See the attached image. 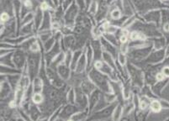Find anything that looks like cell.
<instances>
[{
  "instance_id": "obj_8",
  "label": "cell",
  "mask_w": 169,
  "mask_h": 121,
  "mask_svg": "<svg viewBox=\"0 0 169 121\" xmlns=\"http://www.w3.org/2000/svg\"><path fill=\"white\" fill-rule=\"evenodd\" d=\"M119 61H120L122 65L125 64V57L124 56L123 54L119 55Z\"/></svg>"
},
{
  "instance_id": "obj_17",
  "label": "cell",
  "mask_w": 169,
  "mask_h": 121,
  "mask_svg": "<svg viewBox=\"0 0 169 121\" xmlns=\"http://www.w3.org/2000/svg\"><path fill=\"white\" fill-rule=\"evenodd\" d=\"M162 1H167V0H162Z\"/></svg>"
},
{
  "instance_id": "obj_3",
  "label": "cell",
  "mask_w": 169,
  "mask_h": 121,
  "mask_svg": "<svg viewBox=\"0 0 169 121\" xmlns=\"http://www.w3.org/2000/svg\"><path fill=\"white\" fill-rule=\"evenodd\" d=\"M121 114H122V108H121L120 106H118L115 108V110L114 111V114H113V120H114V121L119 120V119L121 116Z\"/></svg>"
},
{
  "instance_id": "obj_4",
  "label": "cell",
  "mask_w": 169,
  "mask_h": 121,
  "mask_svg": "<svg viewBox=\"0 0 169 121\" xmlns=\"http://www.w3.org/2000/svg\"><path fill=\"white\" fill-rule=\"evenodd\" d=\"M32 99L34 101V103L35 104H41L43 101V96L41 93H35L32 97Z\"/></svg>"
},
{
  "instance_id": "obj_12",
  "label": "cell",
  "mask_w": 169,
  "mask_h": 121,
  "mask_svg": "<svg viewBox=\"0 0 169 121\" xmlns=\"http://www.w3.org/2000/svg\"><path fill=\"white\" fill-rule=\"evenodd\" d=\"M68 100H69L70 102H72V100H73V101L74 100V93H73V91H71V92H69V95H68Z\"/></svg>"
},
{
  "instance_id": "obj_2",
  "label": "cell",
  "mask_w": 169,
  "mask_h": 121,
  "mask_svg": "<svg viewBox=\"0 0 169 121\" xmlns=\"http://www.w3.org/2000/svg\"><path fill=\"white\" fill-rule=\"evenodd\" d=\"M151 108L152 110L155 112V113H157V112H160L162 110V105L161 104L156 101V100H154L151 103Z\"/></svg>"
},
{
  "instance_id": "obj_7",
  "label": "cell",
  "mask_w": 169,
  "mask_h": 121,
  "mask_svg": "<svg viewBox=\"0 0 169 121\" xmlns=\"http://www.w3.org/2000/svg\"><path fill=\"white\" fill-rule=\"evenodd\" d=\"M120 11H119L118 9H115V10H114V11H113V13H112L111 16H112V18H113L114 19H119V18H120Z\"/></svg>"
},
{
  "instance_id": "obj_5",
  "label": "cell",
  "mask_w": 169,
  "mask_h": 121,
  "mask_svg": "<svg viewBox=\"0 0 169 121\" xmlns=\"http://www.w3.org/2000/svg\"><path fill=\"white\" fill-rule=\"evenodd\" d=\"M83 89L85 93H88L90 92H92V90L93 89L92 88V85L90 83V82H83Z\"/></svg>"
},
{
  "instance_id": "obj_9",
  "label": "cell",
  "mask_w": 169,
  "mask_h": 121,
  "mask_svg": "<svg viewBox=\"0 0 169 121\" xmlns=\"http://www.w3.org/2000/svg\"><path fill=\"white\" fill-rule=\"evenodd\" d=\"M162 73L164 74L165 76H169V66H166L162 70Z\"/></svg>"
},
{
  "instance_id": "obj_1",
  "label": "cell",
  "mask_w": 169,
  "mask_h": 121,
  "mask_svg": "<svg viewBox=\"0 0 169 121\" xmlns=\"http://www.w3.org/2000/svg\"><path fill=\"white\" fill-rule=\"evenodd\" d=\"M42 87H43V83L41 80L39 78H35L34 82V91L35 92V93H38L39 92L42 90Z\"/></svg>"
},
{
  "instance_id": "obj_6",
  "label": "cell",
  "mask_w": 169,
  "mask_h": 121,
  "mask_svg": "<svg viewBox=\"0 0 169 121\" xmlns=\"http://www.w3.org/2000/svg\"><path fill=\"white\" fill-rule=\"evenodd\" d=\"M149 104V102H148V100L146 98H143V99H141L140 101V108H141V109H145V108H146V107L148 106Z\"/></svg>"
},
{
  "instance_id": "obj_13",
  "label": "cell",
  "mask_w": 169,
  "mask_h": 121,
  "mask_svg": "<svg viewBox=\"0 0 169 121\" xmlns=\"http://www.w3.org/2000/svg\"><path fill=\"white\" fill-rule=\"evenodd\" d=\"M39 46H38V44L37 43H34L33 45H32V46H31V51H38V48Z\"/></svg>"
},
{
  "instance_id": "obj_16",
  "label": "cell",
  "mask_w": 169,
  "mask_h": 121,
  "mask_svg": "<svg viewBox=\"0 0 169 121\" xmlns=\"http://www.w3.org/2000/svg\"><path fill=\"white\" fill-rule=\"evenodd\" d=\"M41 9H42L43 10H46V9H48V5L46 4V3H43L41 4Z\"/></svg>"
},
{
  "instance_id": "obj_11",
  "label": "cell",
  "mask_w": 169,
  "mask_h": 121,
  "mask_svg": "<svg viewBox=\"0 0 169 121\" xmlns=\"http://www.w3.org/2000/svg\"><path fill=\"white\" fill-rule=\"evenodd\" d=\"M9 15H7L6 13H3V14H2L1 15V19H2V21H7L8 19H9Z\"/></svg>"
},
{
  "instance_id": "obj_15",
  "label": "cell",
  "mask_w": 169,
  "mask_h": 121,
  "mask_svg": "<svg viewBox=\"0 0 169 121\" xmlns=\"http://www.w3.org/2000/svg\"><path fill=\"white\" fill-rule=\"evenodd\" d=\"M25 7H31V0H25Z\"/></svg>"
},
{
  "instance_id": "obj_14",
  "label": "cell",
  "mask_w": 169,
  "mask_h": 121,
  "mask_svg": "<svg viewBox=\"0 0 169 121\" xmlns=\"http://www.w3.org/2000/svg\"><path fill=\"white\" fill-rule=\"evenodd\" d=\"M120 41H121L122 43H125V42L127 41V36H126L125 35H123L120 37Z\"/></svg>"
},
{
  "instance_id": "obj_10",
  "label": "cell",
  "mask_w": 169,
  "mask_h": 121,
  "mask_svg": "<svg viewBox=\"0 0 169 121\" xmlns=\"http://www.w3.org/2000/svg\"><path fill=\"white\" fill-rule=\"evenodd\" d=\"M164 77H165V76H164L163 73H158V74L156 75V79H157V81H159V82L163 81Z\"/></svg>"
}]
</instances>
